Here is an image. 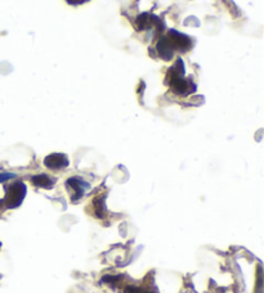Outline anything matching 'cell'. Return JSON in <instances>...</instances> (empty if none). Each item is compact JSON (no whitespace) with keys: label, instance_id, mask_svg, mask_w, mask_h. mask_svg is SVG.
I'll return each mask as SVG.
<instances>
[{"label":"cell","instance_id":"6da1fadb","mask_svg":"<svg viewBox=\"0 0 264 293\" xmlns=\"http://www.w3.org/2000/svg\"><path fill=\"white\" fill-rule=\"evenodd\" d=\"M26 185L22 181H17V183L12 184L8 188L6 197V204L8 208H16L24 201L25 195H26Z\"/></svg>","mask_w":264,"mask_h":293},{"label":"cell","instance_id":"7a4b0ae2","mask_svg":"<svg viewBox=\"0 0 264 293\" xmlns=\"http://www.w3.org/2000/svg\"><path fill=\"white\" fill-rule=\"evenodd\" d=\"M67 156L62 153H53L44 160V165L51 170H61L68 166Z\"/></svg>","mask_w":264,"mask_h":293},{"label":"cell","instance_id":"3957f363","mask_svg":"<svg viewBox=\"0 0 264 293\" xmlns=\"http://www.w3.org/2000/svg\"><path fill=\"white\" fill-rule=\"evenodd\" d=\"M68 187L71 188V189L76 193V195L72 198L75 201V199H77V198H81V195L84 194V192H85L88 188H90V185L88 183H85L83 179L72 178V179H70V180H67V188Z\"/></svg>","mask_w":264,"mask_h":293},{"label":"cell","instance_id":"277c9868","mask_svg":"<svg viewBox=\"0 0 264 293\" xmlns=\"http://www.w3.org/2000/svg\"><path fill=\"white\" fill-rule=\"evenodd\" d=\"M33 183L38 187H43V188H52L54 184V180H52L49 176L47 175H38L35 178H33Z\"/></svg>","mask_w":264,"mask_h":293},{"label":"cell","instance_id":"5b68a950","mask_svg":"<svg viewBox=\"0 0 264 293\" xmlns=\"http://www.w3.org/2000/svg\"><path fill=\"white\" fill-rule=\"evenodd\" d=\"M13 178H16V175L12 174V172H0V183H3V181H7Z\"/></svg>","mask_w":264,"mask_h":293},{"label":"cell","instance_id":"8992f818","mask_svg":"<svg viewBox=\"0 0 264 293\" xmlns=\"http://www.w3.org/2000/svg\"><path fill=\"white\" fill-rule=\"evenodd\" d=\"M68 4H71V6H81V4L86 3V2H89V0H66Z\"/></svg>","mask_w":264,"mask_h":293}]
</instances>
